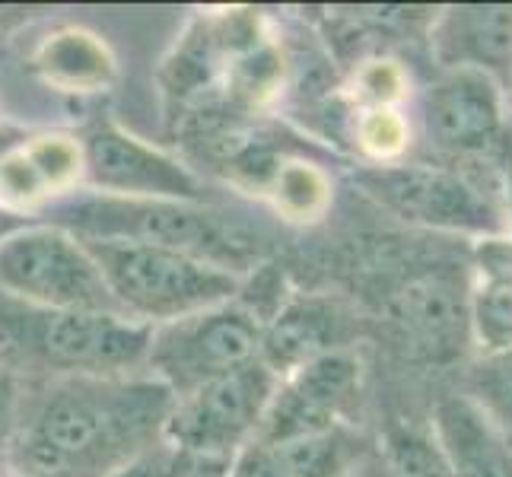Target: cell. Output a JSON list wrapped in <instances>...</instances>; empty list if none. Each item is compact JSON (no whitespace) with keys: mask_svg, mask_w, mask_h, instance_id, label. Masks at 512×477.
<instances>
[{"mask_svg":"<svg viewBox=\"0 0 512 477\" xmlns=\"http://www.w3.org/2000/svg\"><path fill=\"white\" fill-rule=\"evenodd\" d=\"M509 201H512V159H509Z\"/></svg>","mask_w":512,"mask_h":477,"instance_id":"cb8c5ba5","label":"cell"},{"mask_svg":"<svg viewBox=\"0 0 512 477\" xmlns=\"http://www.w3.org/2000/svg\"><path fill=\"white\" fill-rule=\"evenodd\" d=\"M274 392L277 376L261 360L239 366L185 395H175L163 439L198 462H229L255 439Z\"/></svg>","mask_w":512,"mask_h":477,"instance_id":"52a82bcc","label":"cell"},{"mask_svg":"<svg viewBox=\"0 0 512 477\" xmlns=\"http://www.w3.org/2000/svg\"><path fill=\"white\" fill-rule=\"evenodd\" d=\"M172 392L153 376H64L32 404L20 458L32 477H109L163 436Z\"/></svg>","mask_w":512,"mask_h":477,"instance_id":"6da1fadb","label":"cell"},{"mask_svg":"<svg viewBox=\"0 0 512 477\" xmlns=\"http://www.w3.org/2000/svg\"><path fill=\"white\" fill-rule=\"evenodd\" d=\"M446 45L481 67L512 64V7H462L446 23Z\"/></svg>","mask_w":512,"mask_h":477,"instance_id":"9a60e30c","label":"cell"},{"mask_svg":"<svg viewBox=\"0 0 512 477\" xmlns=\"http://www.w3.org/2000/svg\"><path fill=\"white\" fill-rule=\"evenodd\" d=\"M194 462L188 452H182L179 446H172L169 439H156L147 449H140L137 455H131L125 465H118L109 477H188Z\"/></svg>","mask_w":512,"mask_h":477,"instance_id":"d6986e66","label":"cell"},{"mask_svg":"<svg viewBox=\"0 0 512 477\" xmlns=\"http://www.w3.org/2000/svg\"><path fill=\"white\" fill-rule=\"evenodd\" d=\"M80 166L93 194L140 201L204 204V182L179 159L137 140L112 121H96L83 134Z\"/></svg>","mask_w":512,"mask_h":477,"instance_id":"ba28073f","label":"cell"},{"mask_svg":"<svg viewBox=\"0 0 512 477\" xmlns=\"http://www.w3.org/2000/svg\"><path fill=\"white\" fill-rule=\"evenodd\" d=\"M398 318L430 357H449L465 338V303L449 277H420L398 296Z\"/></svg>","mask_w":512,"mask_h":477,"instance_id":"5bb4252c","label":"cell"},{"mask_svg":"<svg viewBox=\"0 0 512 477\" xmlns=\"http://www.w3.org/2000/svg\"><path fill=\"white\" fill-rule=\"evenodd\" d=\"M478 392L487 411L512 427V347L497 350L478 366Z\"/></svg>","mask_w":512,"mask_h":477,"instance_id":"ffe728a7","label":"cell"},{"mask_svg":"<svg viewBox=\"0 0 512 477\" xmlns=\"http://www.w3.org/2000/svg\"><path fill=\"white\" fill-rule=\"evenodd\" d=\"M360 477H395V471L388 468V465H376V468H369V471L360 474Z\"/></svg>","mask_w":512,"mask_h":477,"instance_id":"603a6c76","label":"cell"},{"mask_svg":"<svg viewBox=\"0 0 512 477\" xmlns=\"http://www.w3.org/2000/svg\"><path fill=\"white\" fill-rule=\"evenodd\" d=\"M436 436L452 477H512V455L478 404L465 398L439 401Z\"/></svg>","mask_w":512,"mask_h":477,"instance_id":"7c38bea8","label":"cell"},{"mask_svg":"<svg viewBox=\"0 0 512 477\" xmlns=\"http://www.w3.org/2000/svg\"><path fill=\"white\" fill-rule=\"evenodd\" d=\"M229 462H194L188 477H226Z\"/></svg>","mask_w":512,"mask_h":477,"instance_id":"7402d4cb","label":"cell"},{"mask_svg":"<svg viewBox=\"0 0 512 477\" xmlns=\"http://www.w3.org/2000/svg\"><path fill=\"white\" fill-rule=\"evenodd\" d=\"M153 325L121 312L35 309L0 296V353L23 350L67 376H128L147 366Z\"/></svg>","mask_w":512,"mask_h":477,"instance_id":"3957f363","label":"cell"},{"mask_svg":"<svg viewBox=\"0 0 512 477\" xmlns=\"http://www.w3.org/2000/svg\"><path fill=\"white\" fill-rule=\"evenodd\" d=\"M427 137L446 153H481L500 134V96L481 70H458L427 99Z\"/></svg>","mask_w":512,"mask_h":477,"instance_id":"8fae6325","label":"cell"},{"mask_svg":"<svg viewBox=\"0 0 512 477\" xmlns=\"http://www.w3.org/2000/svg\"><path fill=\"white\" fill-rule=\"evenodd\" d=\"M48 223L77 239L160 245L242 277L258 261V239L245 223L191 201H140L109 194H64L48 204Z\"/></svg>","mask_w":512,"mask_h":477,"instance_id":"7a4b0ae2","label":"cell"},{"mask_svg":"<svg viewBox=\"0 0 512 477\" xmlns=\"http://www.w3.org/2000/svg\"><path fill=\"white\" fill-rule=\"evenodd\" d=\"M16 404H20V385H16V373L10 366L0 363V436L13 427Z\"/></svg>","mask_w":512,"mask_h":477,"instance_id":"44dd1931","label":"cell"},{"mask_svg":"<svg viewBox=\"0 0 512 477\" xmlns=\"http://www.w3.org/2000/svg\"><path fill=\"white\" fill-rule=\"evenodd\" d=\"M360 363L347 350H331L325 357L299 366L296 373L277 382V392L264 411L255 433L261 443H287V439L325 433L338 427L341 411L357 395Z\"/></svg>","mask_w":512,"mask_h":477,"instance_id":"9c48e42d","label":"cell"},{"mask_svg":"<svg viewBox=\"0 0 512 477\" xmlns=\"http://www.w3.org/2000/svg\"><path fill=\"white\" fill-rule=\"evenodd\" d=\"M271 446L277 449L290 477H347L350 439L338 427Z\"/></svg>","mask_w":512,"mask_h":477,"instance_id":"2e32d148","label":"cell"},{"mask_svg":"<svg viewBox=\"0 0 512 477\" xmlns=\"http://www.w3.org/2000/svg\"><path fill=\"white\" fill-rule=\"evenodd\" d=\"M261 331L264 322L236 296L229 303L156 325L147 369L169 388L172 398L185 395L210 379L255 363L261 353Z\"/></svg>","mask_w":512,"mask_h":477,"instance_id":"8992f818","label":"cell"},{"mask_svg":"<svg viewBox=\"0 0 512 477\" xmlns=\"http://www.w3.org/2000/svg\"><path fill=\"white\" fill-rule=\"evenodd\" d=\"M474 315H478L481 338L493 350H509L512 347V280L493 277L478 293Z\"/></svg>","mask_w":512,"mask_h":477,"instance_id":"e0dca14e","label":"cell"},{"mask_svg":"<svg viewBox=\"0 0 512 477\" xmlns=\"http://www.w3.org/2000/svg\"><path fill=\"white\" fill-rule=\"evenodd\" d=\"M0 296L35 309L118 312L86 245L51 223L0 233Z\"/></svg>","mask_w":512,"mask_h":477,"instance_id":"5b68a950","label":"cell"},{"mask_svg":"<svg viewBox=\"0 0 512 477\" xmlns=\"http://www.w3.org/2000/svg\"><path fill=\"white\" fill-rule=\"evenodd\" d=\"M366 191L398 217L443 229H490L493 214L478 188L436 166H388L360 175Z\"/></svg>","mask_w":512,"mask_h":477,"instance_id":"30bf717a","label":"cell"},{"mask_svg":"<svg viewBox=\"0 0 512 477\" xmlns=\"http://www.w3.org/2000/svg\"><path fill=\"white\" fill-rule=\"evenodd\" d=\"M80 242L93 255L115 309L153 328L229 303L242 290V277L160 245L102 239Z\"/></svg>","mask_w":512,"mask_h":477,"instance_id":"277c9868","label":"cell"},{"mask_svg":"<svg viewBox=\"0 0 512 477\" xmlns=\"http://www.w3.org/2000/svg\"><path fill=\"white\" fill-rule=\"evenodd\" d=\"M338 318L322 303L312 299H296V303L280 306L261 331V353L258 360L280 379L296 373L299 366L325 357L338 350Z\"/></svg>","mask_w":512,"mask_h":477,"instance_id":"4fadbf2b","label":"cell"},{"mask_svg":"<svg viewBox=\"0 0 512 477\" xmlns=\"http://www.w3.org/2000/svg\"><path fill=\"white\" fill-rule=\"evenodd\" d=\"M388 468L395 477H452L446 455L417 433H395L388 443Z\"/></svg>","mask_w":512,"mask_h":477,"instance_id":"ac0fdd59","label":"cell"}]
</instances>
